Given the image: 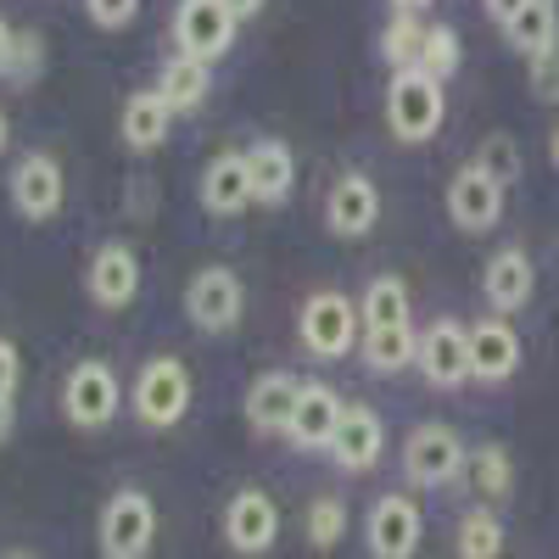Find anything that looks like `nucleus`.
Here are the masks:
<instances>
[{"label":"nucleus","instance_id":"f257e3e1","mask_svg":"<svg viewBox=\"0 0 559 559\" xmlns=\"http://www.w3.org/2000/svg\"><path fill=\"white\" fill-rule=\"evenodd\" d=\"M191 397H197V381L185 358L174 353H152L146 364L134 369V386H129V403H134V419L152 431H174L185 426V414H191Z\"/></svg>","mask_w":559,"mask_h":559},{"label":"nucleus","instance_id":"f03ea898","mask_svg":"<svg viewBox=\"0 0 559 559\" xmlns=\"http://www.w3.org/2000/svg\"><path fill=\"white\" fill-rule=\"evenodd\" d=\"M442 118H448V96H442L437 79H426L419 68L392 73V84H386V123H392V134L403 140V146H426V140H437Z\"/></svg>","mask_w":559,"mask_h":559},{"label":"nucleus","instance_id":"7ed1b4c3","mask_svg":"<svg viewBox=\"0 0 559 559\" xmlns=\"http://www.w3.org/2000/svg\"><path fill=\"white\" fill-rule=\"evenodd\" d=\"M152 543H157V503L140 487H118L102 503V521H96L102 559H146Z\"/></svg>","mask_w":559,"mask_h":559},{"label":"nucleus","instance_id":"20e7f679","mask_svg":"<svg viewBox=\"0 0 559 559\" xmlns=\"http://www.w3.org/2000/svg\"><path fill=\"white\" fill-rule=\"evenodd\" d=\"M297 342L324 358V364H336L347 358L358 342H364V319H358V302L342 297V292H313L297 313Z\"/></svg>","mask_w":559,"mask_h":559},{"label":"nucleus","instance_id":"39448f33","mask_svg":"<svg viewBox=\"0 0 559 559\" xmlns=\"http://www.w3.org/2000/svg\"><path fill=\"white\" fill-rule=\"evenodd\" d=\"M123 408V381H118V369L102 364V358H79L68 369V381H62V414H68V426L79 431H102L112 426Z\"/></svg>","mask_w":559,"mask_h":559},{"label":"nucleus","instance_id":"423d86ee","mask_svg":"<svg viewBox=\"0 0 559 559\" xmlns=\"http://www.w3.org/2000/svg\"><path fill=\"white\" fill-rule=\"evenodd\" d=\"M247 313V286L236 269L224 263H207L191 274V286H185V319L197 324L202 336H229Z\"/></svg>","mask_w":559,"mask_h":559},{"label":"nucleus","instance_id":"0eeeda50","mask_svg":"<svg viewBox=\"0 0 559 559\" xmlns=\"http://www.w3.org/2000/svg\"><path fill=\"white\" fill-rule=\"evenodd\" d=\"M236 12L224 7V0H179L174 7V23H168V34H174V57H191V62H218V57H229V45H236Z\"/></svg>","mask_w":559,"mask_h":559},{"label":"nucleus","instance_id":"6e6552de","mask_svg":"<svg viewBox=\"0 0 559 559\" xmlns=\"http://www.w3.org/2000/svg\"><path fill=\"white\" fill-rule=\"evenodd\" d=\"M471 453H464V437L448 426V419H426V426H414L408 442H403V476L414 487H448Z\"/></svg>","mask_w":559,"mask_h":559},{"label":"nucleus","instance_id":"1a4fd4ad","mask_svg":"<svg viewBox=\"0 0 559 559\" xmlns=\"http://www.w3.org/2000/svg\"><path fill=\"white\" fill-rule=\"evenodd\" d=\"M426 537V515L408 492H381L364 515V548L369 559H414Z\"/></svg>","mask_w":559,"mask_h":559},{"label":"nucleus","instance_id":"9d476101","mask_svg":"<svg viewBox=\"0 0 559 559\" xmlns=\"http://www.w3.org/2000/svg\"><path fill=\"white\" fill-rule=\"evenodd\" d=\"M68 202V179H62V163L51 152H23L12 163V207L23 224H45L57 218Z\"/></svg>","mask_w":559,"mask_h":559},{"label":"nucleus","instance_id":"9b49d317","mask_svg":"<svg viewBox=\"0 0 559 559\" xmlns=\"http://www.w3.org/2000/svg\"><path fill=\"white\" fill-rule=\"evenodd\" d=\"M280 537V509L263 487H241L236 498L224 503V548L241 554V559H258L269 554Z\"/></svg>","mask_w":559,"mask_h":559},{"label":"nucleus","instance_id":"f8f14e48","mask_svg":"<svg viewBox=\"0 0 559 559\" xmlns=\"http://www.w3.org/2000/svg\"><path fill=\"white\" fill-rule=\"evenodd\" d=\"M448 218H453V229H464V236H487V229H498V218H503V185L487 168L464 163L448 179Z\"/></svg>","mask_w":559,"mask_h":559},{"label":"nucleus","instance_id":"ddd939ff","mask_svg":"<svg viewBox=\"0 0 559 559\" xmlns=\"http://www.w3.org/2000/svg\"><path fill=\"white\" fill-rule=\"evenodd\" d=\"M84 292L102 313H123L140 292V258L129 241H102L90 252V269H84Z\"/></svg>","mask_w":559,"mask_h":559},{"label":"nucleus","instance_id":"4468645a","mask_svg":"<svg viewBox=\"0 0 559 559\" xmlns=\"http://www.w3.org/2000/svg\"><path fill=\"white\" fill-rule=\"evenodd\" d=\"M376 224H381L376 179H369V174H342L331 185V197H324V229H331L336 241H364Z\"/></svg>","mask_w":559,"mask_h":559},{"label":"nucleus","instance_id":"2eb2a0df","mask_svg":"<svg viewBox=\"0 0 559 559\" xmlns=\"http://www.w3.org/2000/svg\"><path fill=\"white\" fill-rule=\"evenodd\" d=\"M419 376H426L437 392H453L471 381V331L459 319H437L419 336Z\"/></svg>","mask_w":559,"mask_h":559},{"label":"nucleus","instance_id":"dca6fc26","mask_svg":"<svg viewBox=\"0 0 559 559\" xmlns=\"http://www.w3.org/2000/svg\"><path fill=\"white\" fill-rule=\"evenodd\" d=\"M342 414H347V403H342V392H336V386H324V381H302L286 442H292L297 453H331Z\"/></svg>","mask_w":559,"mask_h":559},{"label":"nucleus","instance_id":"f3484780","mask_svg":"<svg viewBox=\"0 0 559 559\" xmlns=\"http://www.w3.org/2000/svg\"><path fill=\"white\" fill-rule=\"evenodd\" d=\"M297 392H302V376H292V369H263V376H252L247 386V426L258 437H286L292 431V414H297Z\"/></svg>","mask_w":559,"mask_h":559},{"label":"nucleus","instance_id":"a211bd4d","mask_svg":"<svg viewBox=\"0 0 559 559\" xmlns=\"http://www.w3.org/2000/svg\"><path fill=\"white\" fill-rule=\"evenodd\" d=\"M197 197L213 218H241L252 202V174H247V152H213L207 168H202V185Z\"/></svg>","mask_w":559,"mask_h":559},{"label":"nucleus","instance_id":"6ab92c4d","mask_svg":"<svg viewBox=\"0 0 559 559\" xmlns=\"http://www.w3.org/2000/svg\"><path fill=\"white\" fill-rule=\"evenodd\" d=\"M386 453V419L369 408V403H347L342 414V426H336V442H331V459H336V471H376Z\"/></svg>","mask_w":559,"mask_h":559},{"label":"nucleus","instance_id":"aec40b11","mask_svg":"<svg viewBox=\"0 0 559 559\" xmlns=\"http://www.w3.org/2000/svg\"><path fill=\"white\" fill-rule=\"evenodd\" d=\"M532 292H537V269H532V258L521 252V247H503V252H492L487 258V269H481V297H487V308L503 319V313H521L526 302H532Z\"/></svg>","mask_w":559,"mask_h":559},{"label":"nucleus","instance_id":"412c9836","mask_svg":"<svg viewBox=\"0 0 559 559\" xmlns=\"http://www.w3.org/2000/svg\"><path fill=\"white\" fill-rule=\"evenodd\" d=\"M247 174H252V202L258 207H286L292 191H297V157H292L286 140H274V134L247 146Z\"/></svg>","mask_w":559,"mask_h":559},{"label":"nucleus","instance_id":"4be33fe9","mask_svg":"<svg viewBox=\"0 0 559 559\" xmlns=\"http://www.w3.org/2000/svg\"><path fill=\"white\" fill-rule=\"evenodd\" d=\"M521 369V336H515V324L509 319H481V324H471V376L476 381H487V386H498V381H509Z\"/></svg>","mask_w":559,"mask_h":559},{"label":"nucleus","instance_id":"5701e85b","mask_svg":"<svg viewBox=\"0 0 559 559\" xmlns=\"http://www.w3.org/2000/svg\"><path fill=\"white\" fill-rule=\"evenodd\" d=\"M168 134H174V107L157 96V90H134V96L123 102V112H118V140L129 152H157V146H168Z\"/></svg>","mask_w":559,"mask_h":559},{"label":"nucleus","instance_id":"b1692460","mask_svg":"<svg viewBox=\"0 0 559 559\" xmlns=\"http://www.w3.org/2000/svg\"><path fill=\"white\" fill-rule=\"evenodd\" d=\"M157 96L174 107V118L179 112H197V107H207V96H213V68L207 62H191V57H168L163 68H157Z\"/></svg>","mask_w":559,"mask_h":559},{"label":"nucleus","instance_id":"393cba45","mask_svg":"<svg viewBox=\"0 0 559 559\" xmlns=\"http://www.w3.org/2000/svg\"><path fill=\"white\" fill-rule=\"evenodd\" d=\"M358 353H364V369H369V376H397V369L419 364V336H414V324H392V331H364Z\"/></svg>","mask_w":559,"mask_h":559},{"label":"nucleus","instance_id":"a878e982","mask_svg":"<svg viewBox=\"0 0 559 559\" xmlns=\"http://www.w3.org/2000/svg\"><path fill=\"white\" fill-rule=\"evenodd\" d=\"M503 39H509V51H521L526 62L548 57L559 45V7H554V0H532V7L503 28Z\"/></svg>","mask_w":559,"mask_h":559},{"label":"nucleus","instance_id":"bb28decb","mask_svg":"<svg viewBox=\"0 0 559 559\" xmlns=\"http://www.w3.org/2000/svg\"><path fill=\"white\" fill-rule=\"evenodd\" d=\"M358 319L364 331H392V324H408V280L403 274H376L358 297Z\"/></svg>","mask_w":559,"mask_h":559},{"label":"nucleus","instance_id":"cd10ccee","mask_svg":"<svg viewBox=\"0 0 559 559\" xmlns=\"http://www.w3.org/2000/svg\"><path fill=\"white\" fill-rule=\"evenodd\" d=\"M453 554L459 559H503V521L492 509H471L453 532Z\"/></svg>","mask_w":559,"mask_h":559},{"label":"nucleus","instance_id":"c85d7f7f","mask_svg":"<svg viewBox=\"0 0 559 559\" xmlns=\"http://www.w3.org/2000/svg\"><path fill=\"white\" fill-rule=\"evenodd\" d=\"M464 471H471V481H476V492H481L487 503H498V498L515 492V464H509V453H503L498 442H481Z\"/></svg>","mask_w":559,"mask_h":559},{"label":"nucleus","instance_id":"c756f323","mask_svg":"<svg viewBox=\"0 0 559 559\" xmlns=\"http://www.w3.org/2000/svg\"><path fill=\"white\" fill-rule=\"evenodd\" d=\"M459 62H464V45H459V28L453 23H431L426 28V45H419V73H426V79H453L459 73Z\"/></svg>","mask_w":559,"mask_h":559},{"label":"nucleus","instance_id":"7c9ffc66","mask_svg":"<svg viewBox=\"0 0 559 559\" xmlns=\"http://www.w3.org/2000/svg\"><path fill=\"white\" fill-rule=\"evenodd\" d=\"M419 45H426V23H419L414 12H392V23L381 28V57L392 62V73L419 62Z\"/></svg>","mask_w":559,"mask_h":559},{"label":"nucleus","instance_id":"2f4dec72","mask_svg":"<svg viewBox=\"0 0 559 559\" xmlns=\"http://www.w3.org/2000/svg\"><path fill=\"white\" fill-rule=\"evenodd\" d=\"M347 537V503L342 498H313L308 503V548L331 554Z\"/></svg>","mask_w":559,"mask_h":559},{"label":"nucleus","instance_id":"473e14b6","mask_svg":"<svg viewBox=\"0 0 559 559\" xmlns=\"http://www.w3.org/2000/svg\"><path fill=\"white\" fill-rule=\"evenodd\" d=\"M45 73V39L34 28H17V45H12V62H7V84L28 90L34 79Z\"/></svg>","mask_w":559,"mask_h":559},{"label":"nucleus","instance_id":"72a5a7b5","mask_svg":"<svg viewBox=\"0 0 559 559\" xmlns=\"http://www.w3.org/2000/svg\"><path fill=\"white\" fill-rule=\"evenodd\" d=\"M471 163H476V168H487L498 185H509V179L521 174V146H515L509 134H487V140H481V152H476Z\"/></svg>","mask_w":559,"mask_h":559},{"label":"nucleus","instance_id":"f704fd0d","mask_svg":"<svg viewBox=\"0 0 559 559\" xmlns=\"http://www.w3.org/2000/svg\"><path fill=\"white\" fill-rule=\"evenodd\" d=\"M140 12V0H84V17L96 28H129Z\"/></svg>","mask_w":559,"mask_h":559},{"label":"nucleus","instance_id":"c9c22d12","mask_svg":"<svg viewBox=\"0 0 559 559\" xmlns=\"http://www.w3.org/2000/svg\"><path fill=\"white\" fill-rule=\"evenodd\" d=\"M532 96L537 102H559V45H554L548 57L532 62Z\"/></svg>","mask_w":559,"mask_h":559},{"label":"nucleus","instance_id":"e433bc0d","mask_svg":"<svg viewBox=\"0 0 559 559\" xmlns=\"http://www.w3.org/2000/svg\"><path fill=\"white\" fill-rule=\"evenodd\" d=\"M17 386H23V353L12 347V342H0V397H17Z\"/></svg>","mask_w":559,"mask_h":559},{"label":"nucleus","instance_id":"4c0bfd02","mask_svg":"<svg viewBox=\"0 0 559 559\" xmlns=\"http://www.w3.org/2000/svg\"><path fill=\"white\" fill-rule=\"evenodd\" d=\"M481 7H487V17H492L498 28H509V23H515V17L532 7V0H481Z\"/></svg>","mask_w":559,"mask_h":559},{"label":"nucleus","instance_id":"58836bf2","mask_svg":"<svg viewBox=\"0 0 559 559\" xmlns=\"http://www.w3.org/2000/svg\"><path fill=\"white\" fill-rule=\"evenodd\" d=\"M12 45H17V28L0 17V79H7V62H12Z\"/></svg>","mask_w":559,"mask_h":559},{"label":"nucleus","instance_id":"ea45409f","mask_svg":"<svg viewBox=\"0 0 559 559\" xmlns=\"http://www.w3.org/2000/svg\"><path fill=\"white\" fill-rule=\"evenodd\" d=\"M224 7L236 12V23H247V17H258V12L269 7V0H224Z\"/></svg>","mask_w":559,"mask_h":559},{"label":"nucleus","instance_id":"a19ab883","mask_svg":"<svg viewBox=\"0 0 559 559\" xmlns=\"http://www.w3.org/2000/svg\"><path fill=\"white\" fill-rule=\"evenodd\" d=\"M12 431H17V408L0 397V442H12Z\"/></svg>","mask_w":559,"mask_h":559},{"label":"nucleus","instance_id":"79ce46f5","mask_svg":"<svg viewBox=\"0 0 559 559\" xmlns=\"http://www.w3.org/2000/svg\"><path fill=\"white\" fill-rule=\"evenodd\" d=\"M426 7H431V0H392V12H414V17L426 12Z\"/></svg>","mask_w":559,"mask_h":559},{"label":"nucleus","instance_id":"37998d69","mask_svg":"<svg viewBox=\"0 0 559 559\" xmlns=\"http://www.w3.org/2000/svg\"><path fill=\"white\" fill-rule=\"evenodd\" d=\"M548 163L559 168V123H554V134H548Z\"/></svg>","mask_w":559,"mask_h":559},{"label":"nucleus","instance_id":"c03bdc74","mask_svg":"<svg viewBox=\"0 0 559 559\" xmlns=\"http://www.w3.org/2000/svg\"><path fill=\"white\" fill-rule=\"evenodd\" d=\"M7 140H12V123H7V112H0V152H7Z\"/></svg>","mask_w":559,"mask_h":559},{"label":"nucleus","instance_id":"a18cd8bd","mask_svg":"<svg viewBox=\"0 0 559 559\" xmlns=\"http://www.w3.org/2000/svg\"><path fill=\"white\" fill-rule=\"evenodd\" d=\"M7 559H34V554H7Z\"/></svg>","mask_w":559,"mask_h":559}]
</instances>
